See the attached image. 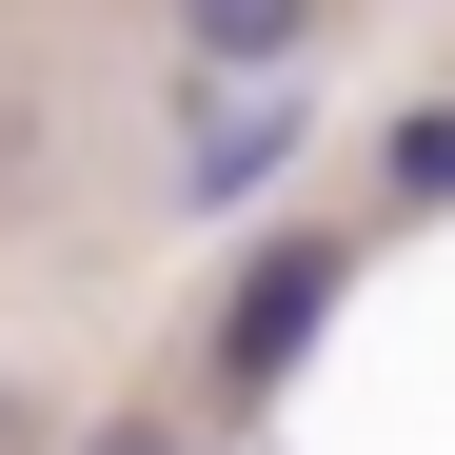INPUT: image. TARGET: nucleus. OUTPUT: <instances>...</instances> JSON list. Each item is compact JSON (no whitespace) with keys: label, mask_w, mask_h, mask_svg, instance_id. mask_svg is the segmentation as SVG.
<instances>
[{"label":"nucleus","mask_w":455,"mask_h":455,"mask_svg":"<svg viewBox=\"0 0 455 455\" xmlns=\"http://www.w3.org/2000/svg\"><path fill=\"white\" fill-rule=\"evenodd\" d=\"M179 40H198V80H277L317 40V0H179Z\"/></svg>","instance_id":"obj_3"},{"label":"nucleus","mask_w":455,"mask_h":455,"mask_svg":"<svg viewBox=\"0 0 455 455\" xmlns=\"http://www.w3.org/2000/svg\"><path fill=\"white\" fill-rule=\"evenodd\" d=\"M337 277H356L337 238H277V258L238 277V317H218V396H277V376H297V337L337 317Z\"/></svg>","instance_id":"obj_2"},{"label":"nucleus","mask_w":455,"mask_h":455,"mask_svg":"<svg viewBox=\"0 0 455 455\" xmlns=\"http://www.w3.org/2000/svg\"><path fill=\"white\" fill-rule=\"evenodd\" d=\"M80 455H179V435H159V416H100V435H80Z\"/></svg>","instance_id":"obj_5"},{"label":"nucleus","mask_w":455,"mask_h":455,"mask_svg":"<svg viewBox=\"0 0 455 455\" xmlns=\"http://www.w3.org/2000/svg\"><path fill=\"white\" fill-rule=\"evenodd\" d=\"M396 198H416V218H455V100H435V119H396Z\"/></svg>","instance_id":"obj_4"},{"label":"nucleus","mask_w":455,"mask_h":455,"mask_svg":"<svg viewBox=\"0 0 455 455\" xmlns=\"http://www.w3.org/2000/svg\"><path fill=\"white\" fill-rule=\"evenodd\" d=\"M297 139H317L297 80H179V198H198V218H218V198H277Z\"/></svg>","instance_id":"obj_1"}]
</instances>
